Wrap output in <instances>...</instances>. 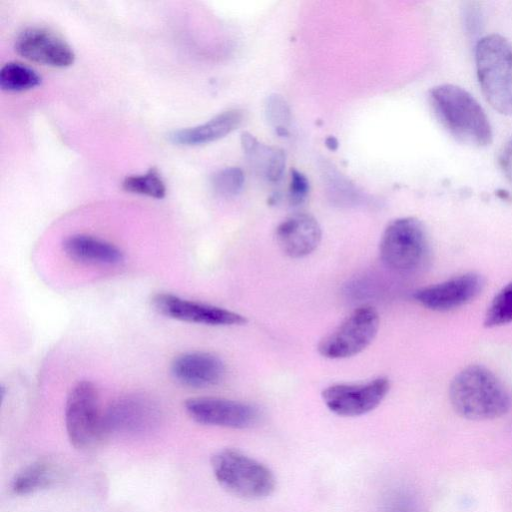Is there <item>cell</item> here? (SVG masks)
Segmentation results:
<instances>
[{
  "label": "cell",
  "instance_id": "obj_8",
  "mask_svg": "<svg viewBox=\"0 0 512 512\" xmlns=\"http://www.w3.org/2000/svg\"><path fill=\"white\" fill-rule=\"evenodd\" d=\"M156 402L143 394L118 397L104 411V434L137 436L153 430L160 421Z\"/></svg>",
  "mask_w": 512,
  "mask_h": 512
},
{
  "label": "cell",
  "instance_id": "obj_7",
  "mask_svg": "<svg viewBox=\"0 0 512 512\" xmlns=\"http://www.w3.org/2000/svg\"><path fill=\"white\" fill-rule=\"evenodd\" d=\"M379 324L377 310L371 305H362L319 341L318 352L328 359L352 357L370 345L378 332Z\"/></svg>",
  "mask_w": 512,
  "mask_h": 512
},
{
  "label": "cell",
  "instance_id": "obj_14",
  "mask_svg": "<svg viewBox=\"0 0 512 512\" xmlns=\"http://www.w3.org/2000/svg\"><path fill=\"white\" fill-rule=\"evenodd\" d=\"M321 236L318 221L307 213L293 214L276 228V241L280 249L292 258L311 254L318 247Z\"/></svg>",
  "mask_w": 512,
  "mask_h": 512
},
{
  "label": "cell",
  "instance_id": "obj_27",
  "mask_svg": "<svg viewBox=\"0 0 512 512\" xmlns=\"http://www.w3.org/2000/svg\"><path fill=\"white\" fill-rule=\"evenodd\" d=\"M498 163L503 174L512 182V139L500 151Z\"/></svg>",
  "mask_w": 512,
  "mask_h": 512
},
{
  "label": "cell",
  "instance_id": "obj_11",
  "mask_svg": "<svg viewBox=\"0 0 512 512\" xmlns=\"http://www.w3.org/2000/svg\"><path fill=\"white\" fill-rule=\"evenodd\" d=\"M152 304L159 313L183 322L210 326L244 325L247 322L239 313L170 293L155 294Z\"/></svg>",
  "mask_w": 512,
  "mask_h": 512
},
{
  "label": "cell",
  "instance_id": "obj_19",
  "mask_svg": "<svg viewBox=\"0 0 512 512\" xmlns=\"http://www.w3.org/2000/svg\"><path fill=\"white\" fill-rule=\"evenodd\" d=\"M56 467L47 460H38L23 468L12 480L11 489L26 495L50 486L56 478Z\"/></svg>",
  "mask_w": 512,
  "mask_h": 512
},
{
  "label": "cell",
  "instance_id": "obj_18",
  "mask_svg": "<svg viewBox=\"0 0 512 512\" xmlns=\"http://www.w3.org/2000/svg\"><path fill=\"white\" fill-rule=\"evenodd\" d=\"M241 145L251 167L270 182L282 178L285 168L283 150L259 142L248 132L242 133Z\"/></svg>",
  "mask_w": 512,
  "mask_h": 512
},
{
  "label": "cell",
  "instance_id": "obj_26",
  "mask_svg": "<svg viewBox=\"0 0 512 512\" xmlns=\"http://www.w3.org/2000/svg\"><path fill=\"white\" fill-rule=\"evenodd\" d=\"M309 187L308 178L302 172L292 169L289 187L290 203L292 205L303 203L309 193Z\"/></svg>",
  "mask_w": 512,
  "mask_h": 512
},
{
  "label": "cell",
  "instance_id": "obj_10",
  "mask_svg": "<svg viewBox=\"0 0 512 512\" xmlns=\"http://www.w3.org/2000/svg\"><path fill=\"white\" fill-rule=\"evenodd\" d=\"M184 408L195 422L209 426L246 429L259 420V412L254 406L225 398H189Z\"/></svg>",
  "mask_w": 512,
  "mask_h": 512
},
{
  "label": "cell",
  "instance_id": "obj_25",
  "mask_svg": "<svg viewBox=\"0 0 512 512\" xmlns=\"http://www.w3.org/2000/svg\"><path fill=\"white\" fill-rule=\"evenodd\" d=\"M384 512H422L418 498L408 490L399 489L388 495Z\"/></svg>",
  "mask_w": 512,
  "mask_h": 512
},
{
  "label": "cell",
  "instance_id": "obj_2",
  "mask_svg": "<svg viewBox=\"0 0 512 512\" xmlns=\"http://www.w3.org/2000/svg\"><path fill=\"white\" fill-rule=\"evenodd\" d=\"M453 409L470 420H489L506 414L511 399L502 382L489 369L471 365L461 370L449 387Z\"/></svg>",
  "mask_w": 512,
  "mask_h": 512
},
{
  "label": "cell",
  "instance_id": "obj_12",
  "mask_svg": "<svg viewBox=\"0 0 512 512\" xmlns=\"http://www.w3.org/2000/svg\"><path fill=\"white\" fill-rule=\"evenodd\" d=\"M483 285L484 281L479 274L469 272L421 288L413 296L423 307L443 312L472 301L479 295Z\"/></svg>",
  "mask_w": 512,
  "mask_h": 512
},
{
  "label": "cell",
  "instance_id": "obj_6",
  "mask_svg": "<svg viewBox=\"0 0 512 512\" xmlns=\"http://www.w3.org/2000/svg\"><path fill=\"white\" fill-rule=\"evenodd\" d=\"M68 439L76 449H87L104 434V411L101 410L96 387L80 381L70 390L65 406Z\"/></svg>",
  "mask_w": 512,
  "mask_h": 512
},
{
  "label": "cell",
  "instance_id": "obj_21",
  "mask_svg": "<svg viewBox=\"0 0 512 512\" xmlns=\"http://www.w3.org/2000/svg\"><path fill=\"white\" fill-rule=\"evenodd\" d=\"M122 188L130 193L156 199H162L166 195L165 183L155 167L144 174L127 176L122 182Z\"/></svg>",
  "mask_w": 512,
  "mask_h": 512
},
{
  "label": "cell",
  "instance_id": "obj_16",
  "mask_svg": "<svg viewBox=\"0 0 512 512\" xmlns=\"http://www.w3.org/2000/svg\"><path fill=\"white\" fill-rule=\"evenodd\" d=\"M242 121L243 111L231 109L216 115L201 125L173 131L168 138L177 145H202L225 137L235 130Z\"/></svg>",
  "mask_w": 512,
  "mask_h": 512
},
{
  "label": "cell",
  "instance_id": "obj_23",
  "mask_svg": "<svg viewBox=\"0 0 512 512\" xmlns=\"http://www.w3.org/2000/svg\"><path fill=\"white\" fill-rule=\"evenodd\" d=\"M268 123L278 135H287L291 121V111L285 99L277 94L270 95L265 104Z\"/></svg>",
  "mask_w": 512,
  "mask_h": 512
},
{
  "label": "cell",
  "instance_id": "obj_15",
  "mask_svg": "<svg viewBox=\"0 0 512 512\" xmlns=\"http://www.w3.org/2000/svg\"><path fill=\"white\" fill-rule=\"evenodd\" d=\"M225 372L222 360L207 352H188L179 355L171 364L173 377L193 388L215 386L223 380Z\"/></svg>",
  "mask_w": 512,
  "mask_h": 512
},
{
  "label": "cell",
  "instance_id": "obj_17",
  "mask_svg": "<svg viewBox=\"0 0 512 512\" xmlns=\"http://www.w3.org/2000/svg\"><path fill=\"white\" fill-rule=\"evenodd\" d=\"M63 250L71 259L82 263L115 265L123 252L114 244L86 234H74L63 241Z\"/></svg>",
  "mask_w": 512,
  "mask_h": 512
},
{
  "label": "cell",
  "instance_id": "obj_3",
  "mask_svg": "<svg viewBox=\"0 0 512 512\" xmlns=\"http://www.w3.org/2000/svg\"><path fill=\"white\" fill-rule=\"evenodd\" d=\"M480 89L490 106L512 115V45L499 34L482 37L475 48Z\"/></svg>",
  "mask_w": 512,
  "mask_h": 512
},
{
  "label": "cell",
  "instance_id": "obj_1",
  "mask_svg": "<svg viewBox=\"0 0 512 512\" xmlns=\"http://www.w3.org/2000/svg\"><path fill=\"white\" fill-rule=\"evenodd\" d=\"M428 98L437 120L456 141L476 148L492 142L489 119L468 91L456 85L443 84L432 88Z\"/></svg>",
  "mask_w": 512,
  "mask_h": 512
},
{
  "label": "cell",
  "instance_id": "obj_5",
  "mask_svg": "<svg viewBox=\"0 0 512 512\" xmlns=\"http://www.w3.org/2000/svg\"><path fill=\"white\" fill-rule=\"evenodd\" d=\"M379 253L382 262L399 273H413L425 266L430 245L422 222L414 217H403L389 223L384 230Z\"/></svg>",
  "mask_w": 512,
  "mask_h": 512
},
{
  "label": "cell",
  "instance_id": "obj_4",
  "mask_svg": "<svg viewBox=\"0 0 512 512\" xmlns=\"http://www.w3.org/2000/svg\"><path fill=\"white\" fill-rule=\"evenodd\" d=\"M216 481L229 493L244 499H262L276 487L273 472L241 451L225 448L211 458Z\"/></svg>",
  "mask_w": 512,
  "mask_h": 512
},
{
  "label": "cell",
  "instance_id": "obj_13",
  "mask_svg": "<svg viewBox=\"0 0 512 512\" xmlns=\"http://www.w3.org/2000/svg\"><path fill=\"white\" fill-rule=\"evenodd\" d=\"M15 51L23 58L52 67H68L73 64L72 48L58 35L41 27H29L18 34Z\"/></svg>",
  "mask_w": 512,
  "mask_h": 512
},
{
  "label": "cell",
  "instance_id": "obj_9",
  "mask_svg": "<svg viewBox=\"0 0 512 512\" xmlns=\"http://www.w3.org/2000/svg\"><path fill=\"white\" fill-rule=\"evenodd\" d=\"M390 389L387 377H377L359 384H334L322 392L327 408L336 415L355 417L374 410Z\"/></svg>",
  "mask_w": 512,
  "mask_h": 512
},
{
  "label": "cell",
  "instance_id": "obj_22",
  "mask_svg": "<svg viewBox=\"0 0 512 512\" xmlns=\"http://www.w3.org/2000/svg\"><path fill=\"white\" fill-rule=\"evenodd\" d=\"M512 322V282L503 287L490 303L484 324L495 327Z\"/></svg>",
  "mask_w": 512,
  "mask_h": 512
},
{
  "label": "cell",
  "instance_id": "obj_24",
  "mask_svg": "<svg viewBox=\"0 0 512 512\" xmlns=\"http://www.w3.org/2000/svg\"><path fill=\"white\" fill-rule=\"evenodd\" d=\"M244 180V173L240 168L227 167L217 171L212 176L211 185L218 195L231 197L241 191Z\"/></svg>",
  "mask_w": 512,
  "mask_h": 512
},
{
  "label": "cell",
  "instance_id": "obj_20",
  "mask_svg": "<svg viewBox=\"0 0 512 512\" xmlns=\"http://www.w3.org/2000/svg\"><path fill=\"white\" fill-rule=\"evenodd\" d=\"M41 76L29 66L8 62L0 70V87L8 92H23L41 84Z\"/></svg>",
  "mask_w": 512,
  "mask_h": 512
}]
</instances>
